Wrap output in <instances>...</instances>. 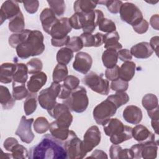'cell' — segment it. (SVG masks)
Returning a JSON list of instances; mask_svg holds the SVG:
<instances>
[{"label":"cell","instance_id":"obj_49","mask_svg":"<svg viewBox=\"0 0 159 159\" xmlns=\"http://www.w3.org/2000/svg\"><path fill=\"white\" fill-rule=\"evenodd\" d=\"M110 88L112 90L116 92H124L128 89L129 83L127 81L119 78L117 80L112 81L110 84Z\"/></svg>","mask_w":159,"mask_h":159},{"label":"cell","instance_id":"obj_38","mask_svg":"<svg viewBox=\"0 0 159 159\" xmlns=\"http://www.w3.org/2000/svg\"><path fill=\"white\" fill-rule=\"evenodd\" d=\"M31 30L24 29L22 32L19 33H14L12 34L8 40L9 45L12 48H16L23 40H24L29 35Z\"/></svg>","mask_w":159,"mask_h":159},{"label":"cell","instance_id":"obj_35","mask_svg":"<svg viewBox=\"0 0 159 159\" xmlns=\"http://www.w3.org/2000/svg\"><path fill=\"white\" fill-rule=\"evenodd\" d=\"M132 138V128L128 125H125L124 130L116 135L110 136V141L114 145H119L124 141Z\"/></svg>","mask_w":159,"mask_h":159},{"label":"cell","instance_id":"obj_26","mask_svg":"<svg viewBox=\"0 0 159 159\" xmlns=\"http://www.w3.org/2000/svg\"><path fill=\"white\" fill-rule=\"evenodd\" d=\"M0 102L4 110L12 109L16 102V100L10 93L8 88L2 85L0 86Z\"/></svg>","mask_w":159,"mask_h":159},{"label":"cell","instance_id":"obj_4","mask_svg":"<svg viewBox=\"0 0 159 159\" xmlns=\"http://www.w3.org/2000/svg\"><path fill=\"white\" fill-rule=\"evenodd\" d=\"M63 103L71 111L76 113L84 112L89 104L86 89L83 86H78L71 91L68 98L63 99Z\"/></svg>","mask_w":159,"mask_h":159},{"label":"cell","instance_id":"obj_29","mask_svg":"<svg viewBox=\"0 0 159 159\" xmlns=\"http://www.w3.org/2000/svg\"><path fill=\"white\" fill-rule=\"evenodd\" d=\"M118 54L117 51L114 49L108 48L104 50L102 55V61L103 65L107 68L115 66L117 63Z\"/></svg>","mask_w":159,"mask_h":159},{"label":"cell","instance_id":"obj_37","mask_svg":"<svg viewBox=\"0 0 159 159\" xmlns=\"http://www.w3.org/2000/svg\"><path fill=\"white\" fill-rule=\"evenodd\" d=\"M68 74V70L66 65L58 63L53 71V81L55 83H60L65 80Z\"/></svg>","mask_w":159,"mask_h":159},{"label":"cell","instance_id":"obj_34","mask_svg":"<svg viewBox=\"0 0 159 159\" xmlns=\"http://www.w3.org/2000/svg\"><path fill=\"white\" fill-rule=\"evenodd\" d=\"M37 107V93L29 92L24 103V111L26 116L33 114Z\"/></svg>","mask_w":159,"mask_h":159},{"label":"cell","instance_id":"obj_32","mask_svg":"<svg viewBox=\"0 0 159 159\" xmlns=\"http://www.w3.org/2000/svg\"><path fill=\"white\" fill-rule=\"evenodd\" d=\"M49 130L51 135L55 138L61 141H65L68 137L70 130L68 128H63L58 126L55 121L50 124Z\"/></svg>","mask_w":159,"mask_h":159},{"label":"cell","instance_id":"obj_1","mask_svg":"<svg viewBox=\"0 0 159 159\" xmlns=\"http://www.w3.org/2000/svg\"><path fill=\"white\" fill-rule=\"evenodd\" d=\"M29 158L31 159H66L67 154L63 141L51 134L44 135L41 141L30 148Z\"/></svg>","mask_w":159,"mask_h":159},{"label":"cell","instance_id":"obj_28","mask_svg":"<svg viewBox=\"0 0 159 159\" xmlns=\"http://www.w3.org/2000/svg\"><path fill=\"white\" fill-rule=\"evenodd\" d=\"M110 158L112 159L133 158L131 151L129 148L123 149L120 145H112L109 149Z\"/></svg>","mask_w":159,"mask_h":159},{"label":"cell","instance_id":"obj_5","mask_svg":"<svg viewBox=\"0 0 159 159\" xmlns=\"http://www.w3.org/2000/svg\"><path fill=\"white\" fill-rule=\"evenodd\" d=\"M83 83L92 91L99 94L107 95L109 93V81L103 78L102 73L99 75L91 71L83 78Z\"/></svg>","mask_w":159,"mask_h":159},{"label":"cell","instance_id":"obj_10","mask_svg":"<svg viewBox=\"0 0 159 159\" xmlns=\"http://www.w3.org/2000/svg\"><path fill=\"white\" fill-rule=\"evenodd\" d=\"M119 13L121 20L132 26L139 24L143 19L140 9L132 2L122 3Z\"/></svg>","mask_w":159,"mask_h":159},{"label":"cell","instance_id":"obj_14","mask_svg":"<svg viewBox=\"0 0 159 159\" xmlns=\"http://www.w3.org/2000/svg\"><path fill=\"white\" fill-rule=\"evenodd\" d=\"M72 27L69 22V18L62 17L58 19L57 22L52 27L49 35L52 39H61L68 35V34L71 31Z\"/></svg>","mask_w":159,"mask_h":159},{"label":"cell","instance_id":"obj_22","mask_svg":"<svg viewBox=\"0 0 159 159\" xmlns=\"http://www.w3.org/2000/svg\"><path fill=\"white\" fill-rule=\"evenodd\" d=\"M125 128V125L118 119H110L104 125L103 130L107 136L116 135L122 132Z\"/></svg>","mask_w":159,"mask_h":159},{"label":"cell","instance_id":"obj_31","mask_svg":"<svg viewBox=\"0 0 159 159\" xmlns=\"http://www.w3.org/2000/svg\"><path fill=\"white\" fill-rule=\"evenodd\" d=\"M28 68L26 64L18 63L13 77L12 82L20 84H25L28 79Z\"/></svg>","mask_w":159,"mask_h":159},{"label":"cell","instance_id":"obj_18","mask_svg":"<svg viewBox=\"0 0 159 159\" xmlns=\"http://www.w3.org/2000/svg\"><path fill=\"white\" fill-rule=\"evenodd\" d=\"M47 81V76L44 72L40 71L34 74L27 83V89L30 93H37L45 84Z\"/></svg>","mask_w":159,"mask_h":159},{"label":"cell","instance_id":"obj_42","mask_svg":"<svg viewBox=\"0 0 159 159\" xmlns=\"http://www.w3.org/2000/svg\"><path fill=\"white\" fill-rule=\"evenodd\" d=\"M34 130L40 134L45 133L48 130H49L50 124L45 117H37L33 124Z\"/></svg>","mask_w":159,"mask_h":159},{"label":"cell","instance_id":"obj_62","mask_svg":"<svg viewBox=\"0 0 159 159\" xmlns=\"http://www.w3.org/2000/svg\"><path fill=\"white\" fill-rule=\"evenodd\" d=\"M158 109H159V107H157L154 109L147 111L148 116L151 119H159Z\"/></svg>","mask_w":159,"mask_h":159},{"label":"cell","instance_id":"obj_30","mask_svg":"<svg viewBox=\"0 0 159 159\" xmlns=\"http://www.w3.org/2000/svg\"><path fill=\"white\" fill-rule=\"evenodd\" d=\"M97 2L88 0H78L75 1L73 9L75 12H89L96 7Z\"/></svg>","mask_w":159,"mask_h":159},{"label":"cell","instance_id":"obj_8","mask_svg":"<svg viewBox=\"0 0 159 159\" xmlns=\"http://www.w3.org/2000/svg\"><path fill=\"white\" fill-rule=\"evenodd\" d=\"M64 143L67 158L80 159L86 155L83 149V141L78 137L74 131L70 130L68 137L64 141Z\"/></svg>","mask_w":159,"mask_h":159},{"label":"cell","instance_id":"obj_11","mask_svg":"<svg viewBox=\"0 0 159 159\" xmlns=\"http://www.w3.org/2000/svg\"><path fill=\"white\" fill-rule=\"evenodd\" d=\"M101 134L96 125H92L86 131L83 140V149L87 154L94 147L98 145L101 142Z\"/></svg>","mask_w":159,"mask_h":159},{"label":"cell","instance_id":"obj_20","mask_svg":"<svg viewBox=\"0 0 159 159\" xmlns=\"http://www.w3.org/2000/svg\"><path fill=\"white\" fill-rule=\"evenodd\" d=\"M58 19L50 8H45L41 12L40 15V20L42 23V26L43 30L50 34V30L53 25L57 22Z\"/></svg>","mask_w":159,"mask_h":159},{"label":"cell","instance_id":"obj_45","mask_svg":"<svg viewBox=\"0 0 159 159\" xmlns=\"http://www.w3.org/2000/svg\"><path fill=\"white\" fill-rule=\"evenodd\" d=\"M97 4H102V5H105L108 11L112 13V14H117L120 11V7L122 4V1H96Z\"/></svg>","mask_w":159,"mask_h":159},{"label":"cell","instance_id":"obj_19","mask_svg":"<svg viewBox=\"0 0 159 159\" xmlns=\"http://www.w3.org/2000/svg\"><path fill=\"white\" fill-rule=\"evenodd\" d=\"M130 52L132 56L137 58L145 59L151 57L153 50L148 42H142L132 46Z\"/></svg>","mask_w":159,"mask_h":159},{"label":"cell","instance_id":"obj_40","mask_svg":"<svg viewBox=\"0 0 159 159\" xmlns=\"http://www.w3.org/2000/svg\"><path fill=\"white\" fill-rule=\"evenodd\" d=\"M142 104L147 111L154 109L158 107V98L153 94H147L142 98Z\"/></svg>","mask_w":159,"mask_h":159},{"label":"cell","instance_id":"obj_61","mask_svg":"<svg viewBox=\"0 0 159 159\" xmlns=\"http://www.w3.org/2000/svg\"><path fill=\"white\" fill-rule=\"evenodd\" d=\"M89 157H90V158L94 157V158H108L106 153L104 151L101 150H95L93 152L91 155Z\"/></svg>","mask_w":159,"mask_h":159},{"label":"cell","instance_id":"obj_58","mask_svg":"<svg viewBox=\"0 0 159 159\" xmlns=\"http://www.w3.org/2000/svg\"><path fill=\"white\" fill-rule=\"evenodd\" d=\"M71 91H72L70 89L68 88L67 87H66L65 86H64L63 84L61 86V90L60 91L58 98L59 99H66V98H68V96L71 94Z\"/></svg>","mask_w":159,"mask_h":159},{"label":"cell","instance_id":"obj_27","mask_svg":"<svg viewBox=\"0 0 159 159\" xmlns=\"http://www.w3.org/2000/svg\"><path fill=\"white\" fill-rule=\"evenodd\" d=\"M158 140L150 141L143 143L141 155L144 159H154L157 156Z\"/></svg>","mask_w":159,"mask_h":159},{"label":"cell","instance_id":"obj_55","mask_svg":"<svg viewBox=\"0 0 159 159\" xmlns=\"http://www.w3.org/2000/svg\"><path fill=\"white\" fill-rule=\"evenodd\" d=\"M142 147H143V143H139L134 145L131 147L130 150L132 154L133 158L139 159V158H142L141 153H142Z\"/></svg>","mask_w":159,"mask_h":159},{"label":"cell","instance_id":"obj_3","mask_svg":"<svg viewBox=\"0 0 159 159\" xmlns=\"http://www.w3.org/2000/svg\"><path fill=\"white\" fill-rule=\"evenodd\" d=\"M102 18L103 12L96 9L87 13L75 12L69 18V22L71 27L76 30L82 29L83 32L92 34Z\"/></svg>","mask_w":159,"mask_h":159},{"label":"cell","instance_id":"obj_2","mask_svg":"<svg viewBox=\"0 0 159 159\" xmlns=\"http://www.w3.org/2000/svg\"><path fill=\"white\" fill-rule=\"evenodd\" d=\"M43 35L37 30H31L29 36L16 48L17 56L22 59L42 54L45 50Z\"/></svg>","mask_w":159,"mask_h":159},{"label":"cell","instance_id":"obj_25","mask_svg":"<svg viewBox=\"0 0 159 159\" xmlns=\"http://www.w3.org/2000/svg\"><path fill=\"white\" fill-rule=\"evenodd\" d=\"M119 35L116 30L110 33H107L104 35V48L106 49L111 48L116 50H119L122 49V45L119 42Z\"/></svg>","mask_w":159,"mask_h":159},{"label":"cell","instance_id":"obj_59","mask_svg":"<svg viewBox=\"0 0 159 159\" xmlns=\"http://www.w3.org/2000/svg\"><path fill=\"white\" fill-rule=\"evenodd\" d=\"M150 45L153 49V52H155L156 55H158V44H159V37L158 36H154L151 38L150 40Z\"/></svg>","mask_w":159,"mask_h":159},{"label":"cell","instance_id":"obj_46","mask_svg":"<svg viewBox=\"0 0 159 159\" xmlns=\"http://www.w3.org/2000/svg\"><path fill=\"white\" fill-rule=\"evenodd\" d=\"M98 26L99 30L104 32L110 33L116 30V25L114 22L105 17L102 18L99 21Z\"/></svg>","mask_w":159,"mask_h":159},{"label":"cell","instance_id":"obj_24","mask_svg":"<svg viewBox=\"0 0 159 159\" xmlns=\"http://www.w3.org/2000/svg\"><path fill=\"white\" fill-rule=\"evenodd\" d=\"M136 65L132 61H124L119 68L120 79L125 81H130L135 75Z\"/></svg>","mask_w":159,"mask_h":159},{"label":"cell","instance_id":"obj_9","mask_svg":"<svg viewBox=\"0 0 159 159\" xmlns=\"http://www.w3.org/2000/svg\"><path fill=\"white\" fill-rule=\"evenodd\" d=\"M48 114L55 119L56 124L63 128H69L73 121L70 109L65 104L57 102L54 107L47 111Z\"/></svg>","mask_w":159,"mask_h":159},{"label":"cell","instance_id":"obj_7","mask_svg":"<svg viewBox=\"0 0 159 159\" xmlns=\"http://www.w3.org/2000/svg\"><path fill=\"white\" fill-rule=\"evenodd\" d=\"M61 85L53 81L50 87L42 89L39 94L38 101L40 106L47 111L52 109L56 104V99L61 90Z\"/></svg>","mask_w":159,"mask_h":159},{"label":"cell","instance_id":"obj_47","mask_svg":"<svg viewBox=\"0 0 159 159\" xmlns=\"http://www.w3.org/2000/svg\"><path fill=\"white\" fill-rule=\"evenodd\" d=\"M11 152L12 158L25 159L29 157V152L27 148L19 143L13 148Z\"/></svg>","mask_w":159,"mask_h":159},{"label":"cell","instance_id":"obj_36","mask_svg":"<svg viewBox=\"0 0 159 159\" xmlns=\"http://www.w3.org/2000/svg\"><path fill=\"white\" fill-rule=\"evenodd\" d=\"M73 57V51L68 47H63L60 48L57 53L56 59L59 64L66 65Z\"/></svg>","mask_w":159,"mask_h":159},{"label":"cell","instance_id":"obj_44","mask_svg":"<svg viewBox=\"0 0 159 159\" xmlns=\"http://www.w3.org/2000/svg\"><path fill=\"white\" fill-rule=\"evenodd\" d=\"M26 65L28 68V73L30 75H34L40 72L43 68L42 61L37 58H32L26 63Z\"/></svg>","mask_w":159,"mask_h":159},{"label":"cell","instance_id":"obj_53","mask_svg":"<svg viewBox=\"0 0 159 159\" xmlns=\"http://www.w3.org/2000/svg\"><path fill=\"white\" fill-rule=\"evenodd\" d=\"M148 27L149 24L145 19H143L139 24L132 26L134 31L139 34H143L145 33L148 30Z\"/></svg>","mask_w":159,"mask_h":159},{"label":"cell","instance_id":"obj_60","mask_svg":"<svg viewBox=\"0 0 159 159\" xmlns=\"http://www.w3.org/2000/svg\"><path fill=\"white\" fill-rule=\"evenodd\" d=\"M150 24L151 26L155 30H158V24H159V16L158 14L153 15L150 19Z\"/></svg>","mask_w":159,"mask_h":159},{"label":"cell","instance_id":"obj_6","mask_svg":"<svg viewBox=\"0 0 159 159\" xmlns=\"http://www.w3.org/2000/svg\"><path fill=\"white\" fill-rule=\"evenodd\" d=\"M117 109L114 103L107 98L94 108L93 118L98 124L104 125L114 116Z\"/></svg>","mask_w":159,"mask_h":159},{"label":"cell","instance_id":"obj_52","mask_svg":"<svg viewBox=\"0 0 159 159\" xmlns=\"http://www.w3.org/2000/svg\"><path fill=\"white\" fill-rule=\"evenodd\" d=\"M25 11L29 14H35L37 12L39 6V2L37 0L35 1H25L22 2Z\"/></svg>","mask_w":159,"mask_h":159},{"label":"cell","instance_id":"obj_41","mask_svg":"<svg viewBox=\"0 0 159 159\" xmlns=\"http://www.w3.org/2000/svg\"><path fill=\"white\" fill-rule=\"evenodd\" d=\"M107 98L113 102L117 108L127 103L129 101V96L125 91L116 92V94L110 95Z\"/></svg>","mask_w":159,"mask_h":159},{"label":"cell","instance_id":"obj_21","mask_svg":"<svg viewBox=\"0 0 159 159\" xmlns=\"http://www.w3.org/2000/svg\"><path fill=\"white\" fill-rule=\"evenodd\" d=\"M83 46L86 47H98L104 43V34L98 32L94 35L90 33L83 32L80 36Z\"/></svg>","mask_w":159,"mask_h":159},{"label":"cell","instance_id":"obj_56","mask_svg":"<svg viewBox=\"0 0 159 159\" xmlns=\"http://www.w3.org/2000/svg\"><path fill=\"white\" fill-rule=\"evenodd\" d=\"M19 143L18 141L16 140V139L14 137H8L7 138L3 143L4 148L5 150L9 152H11L13 148Z\"/></svg>","mask_w":159,"mask_h":159},{"label":"cell","instance_id":"obj_23","mask_svg":"<svg viewBox=\"0 0 159 159\" xmlns=\"http://www.w3.org/2000/svg\"><path fill=\"white\" fill-rule=\"evenodd\" d=\"M17 68V63H4L1 65L0 81L7 84L13 81V77Z\"/></svg>","mask_w":159,"mask_h":159},{"label":"cell","instance_id":"obj_39","mask_svg":"<svg viewBox=\"0 0 159 159\" xmlns=\"http://www.w3.org/2000/svg\"><path fill=\"white\" fill-rule=\"evenodd\" d=\"M29 91L25 88V84L16 83L12 82V96L15 100H22L29 94Z\"/></svg>","mask_w":159,"mask_h":159},{"label":"cell","instance_id":"obj_63","mask_svg":"<svg viewBox=\"0 0 159 159\" xmlns=\"http://www.w3.org/2000/svg\"><path fill=\"white\" fill-rule=\"evenodd\" d=\"M158 120L159 119H151L152 127L157 134H158Z\"/></svg>","mask_w":159,"mask_h":159},{"label":"cell","instance_id":"obj_33","mask_svg":"<svg viewBox=\"0 0 159 159\" xmlns=\"http://www.w3.org/2000/svg\"><path fill=\"white\" fill-rule=\"evenodd\" d=\"M25 21L23 14L20 11L16 16L9 20V29L14 33H19L24 30Z\"/></svg>","mask_w":159,"mask_h":159},{"label":"cell","instance_id":"obj_50","mask_svg":"<svg viewBox=\"0 0 159 159\" xmlns=\"http://www.w3.org/2000/svg\"><path fill=\"white\" fill-rule=\"evenodd\" d=\"M119 68L120 67L117 65L112 68H107L104 74L106 79L111 81H114L119 79Z\"/></svg>","mask_w":159,"mask_h":159},{"label":"cell","instance_id":"obj_54","mask_svg":"<svg viewBox=\"0 0 159 159\" xmlns=\"http://www.w3.org/2000/svg\"><path fill=\"white\" fill-rule=\"evenodd\" d=\"M118 54V58H119L122 61H130L132 58V55H131L130 50L124 48V49H120L117 52Z\"/></svg>","mask_w":159,"mask_h":159},{"label":"cell","instance_id":"obj_51","mask_svg":"<svg viewBox=\"0 0 159 159\" xmlns=\"http://www.w3.org/2000/svg\"><path fill=\"white\" fill-rule=\"evenodd\" d=\"M63 81V85L70 89L71 91L77 88L79 86L80 82L78 78L73 75H68Z\"/></svg>","mask_w":159,"mask_h":159},{"label":"cell","instance_id":"obj_15","mask_svg":"<svg viewBox=\"0 0 159 159\" xmlns=\"http://www.w3.org/2000/svg\"><path fill=\"white\" fill-rule=\"evenodd\" d=\"M20 11L18 2L11 0L4 2L1 5L0 9L1 25L2 24L6 19L10 20L13 19Z\"/></svg>","mask_w":159,"mask_h":159},{"label":"cell","instance_id":"obj_13","mask_svg":"<svg viewBox=\"0 0 159 159\" xmlns=\"http://www.w3.org/2000/svg\"><path fill=\"white\" fill-rule=\"evenodd\" d=\"M93 64V59L91 56L84 52H78L75 57L73 63V69L82 74L86 75L91 69Z\"/></svg>","mask_w":159,"mask_h":159},{"label":"cell","instance_id":"obj_17","mask_svg":"<svg viewBox=\"0 0 159 159\" xmlns=\"http://www.w3.org/2000/svg\"><path fill=\"white\" fill-rule=\"evenodd\" d=\"M132 137L136 141L142 143L155 140L154 134L141 124L137 125L132 128Z\"/></svg>","mask_w":159,"mask_h":159},{"label":"cell","instance_id":"obj_57","mask_svg":"<svg viewBox=\"0 0 159 159\" xmlns=\"http://www.w3.org/2000/svg\"><path fill=\"white\" fill-rule=\"evenodd\" d=\"M70 39V37L68 35H67L66 37H65V38L61 39H51V43L53 47H62L63 45H66V44L69 42Z\"/></svg>","mask_w":159,"mask_h":159},{"label":"cell","instance_id":"obj_16","mask_svg":"<svg viewBox=\"0 0 159 159\" xmlns=\"http://www.w3.org/2000/svg\"><path fill=\"white\" fill-rule=\"evenodd\" d=\"M124 120L131 124H139L142 119L143 115L141 109L134 105L127 106L122 112Z\"/></svg>","mask_w":159,"mask_h":159},{"label":"cell","instance_id":"obj_43","mask_svg":"<svg viewBox=\"0 0 159 159\" xmlns=\"http://www.w3.org/2000/svg\"><path fill=\"white\" fill-rule=\"evenodd\" d=\"M47 3L50 6V8L55 13L56 16H61L64 14L66 9L65 2L63 0H55V1H47Z\"/></svg>","mask_w":159,"mask_h":159},{"label":"cell","instance_id":"obj_12","mask_svg":"<svg viewBox=\"0 0 159 159\" xmlns=\"http://www.w3.org/2000/svg\"><path fill=\"white\" fill-rule=\"evenodd\" d=\"M33 122V118L27 119L25 116H22L18 127L15 132V134L20 138L22 142L24 143H31L35 137L32 130V125Z\"/></svg>","mask_w":159,"mask_h":159},{"label":"cell","instance_id":"obj_48","mask_svg":"<svg viewBox=\"0 0 159 159\" xmlns=\"http://www.w3.org/2000/svg\"><path fill=\"white\" fill-rule=\"evenodd\" d=\"M66 46L71 49L73 52H77L81 50L84 47L81 38L78 36H73L71 37Z\"/></svg>","mask_w":159,"mask_h":159}]
</instances>
